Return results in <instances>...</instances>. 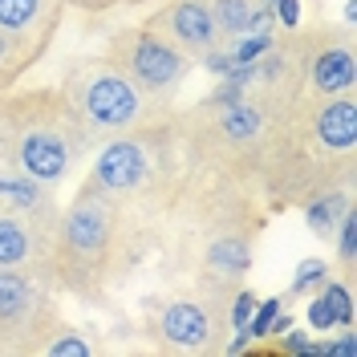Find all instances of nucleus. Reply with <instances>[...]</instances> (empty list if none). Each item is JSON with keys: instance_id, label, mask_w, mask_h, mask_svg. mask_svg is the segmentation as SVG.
<instances>
[{"instance_id": "2eb2a0df", "label": "nucleus", "mask_w": 357, "mask_h": 357, "mask_svg": "<svg viewBox=\"0 0 357 357\" xmlns=\"http://www.w3.org/2000/svg\"><path fill=\"white\" fill-rule=\"evenodd\" d=\"M29 256V231L17 220H0V268H13Z\"/></svg>"}, {"instance_id": "c85d7f7f", "label": "nucleus", "mask_w": 357, "mask_h": 357, "mask_svg": "<svg viewBox=\"0 0 357 357\" xmlns=\"http://www.w3.org/2000/svg\"><path fill=\"white\" fill-rule=\"evenodd\" d=\"M236 66V61H231V57H227V53H211V49H207V69H211V73H227V69Z\"/></svg>"}, {"instance_id": "39448f33", "label": "nucleus", "mask_w": 357, "mask_h": 357, "mask_svg": "<svg viewBox=\"0 0 357 357\" xmlns=\"http://www.w3.org/2000/svg\"><path fill=\"white\" fill-rule=\"evenodd\" d=\"M106 236H110V220L102 211L98 199H77L73 211L66 215V244L82 256H98L106 248Z\"/></svg>"}, {"instance_id": "7ed1b4c3", "label": "nucleus", "mask_w": 357, "mask_h": 357, "mask_svg": "<svg viewBox=\"0 0 357 357\" xmlns=\"http://www.w3.org/2000/svg\"><path fill=\"white\" fill-rule=\"evenodd\" d=\"M17 158H21V171L33 183H57L69 167V146L53 130H24Z\"/></svg>"}, {"instance_id": "f257e3e1", "label": "nucleus", "mask_w": 357, "mask_h": 357, "mask_svg": "<svg viewBox=\"0 0 357 357\" xmlns=\"http://www.w3.org/2000/svg\"><path fill=\"white\" fill-rule=\"evenodd\" d=\"M138 89L118 77V73H98L86 86V98H82V110L89 114L93 126H126L138 118Z\"/></svg>"}, {"instance_id": "a211bd4d", "label": "nucleus", "mask_w": 357, "mask_h": 357, "mask_svg": "<svg viewBox=\"0 0 357 357\" xmlns=\"http://www.w3.org/2000/svg\"><path fill=\"white\" fill-rule=\"evenodd\" d=\"M276 312H280V296H268L264 305H256L252 309V317H248V337H260L264 341L268 333H272V321H276Z\"/></svg>"}, {"instance_id": "b1692460", "label": "nucleus", "mask_w": 357, "mask_h": 357, "mask_svg": "<svg viewBox=\"0 0 357 357\" xmlns=\"http://www.w3.org/2000/svg\"><path fill=\"white\" fill-rule=\"evenodd\" d=\"M49 354H57V357H86L89 345L82 341V337H61V341H53V345H49Z\"/></svg>"}, {"instance_id": "aec40b11", "label": "nucleus", "mask_w": 357, "mask_h": 357, "mask_svg": "<svg viewBox=\"0 0 357 357\" xmlns=\"http://www.w3.org/2000/svg\"><path fill=\"white\" fill-rule=\"evenodd\" d=\"M325 276H329L325 260H305V264L296 268V276H292V292H309L312 284H321Z\"/></svg>"}, {"instance_id": "f3484780", "label": "nucleus", "mask_w": 357, "mask_h": 357, "mask_svg": "<svg viewBox=\"0 0 357 357\" xmlns=\"http://www.w3.org/2000/svg\"><path fill=\"white\" fill-rule=\"evenodd\" d=\"M248 244L244 240H220V244L211 248V256H207V264L220 268V272H244L248 268Z\"/></svg>"}, {"instance_id": "f03ea898", "label": "nucleus", "mask_w": 357, "mask_h": 357, "mask_svg": "<svg viewBox=\"0 0 357 357\" xmlns=\"http://www.w3.org/2000/svg\"><path fill=\"white\" fill-rule=\"evenodd\" d=\"M126 66H130L134 82L146 89H167L183 77V57H178L175 45L158 41L151 33H138L130 41V53H126Z\"/></svg>"}, {"instance_id": "cd10ccee", "label": "nucleus", "mask_w": 357, "mask_h": 357, "mask_svg": "<svg viewBox=\"0 0 357 357\" xmlns=\"http://www.w3.org/2000/svg\"><path fill=\"white\" fill-rule=\"evenodd\" d=\"M325 357H357V341H354V333L341 337V341H325Z\"/></svg>"}, {"instance_id": "ddd939ff", "label": "nucleus", "mask_w": 357, "mask_h": 357, "mask_svg": "<svg viewBox=\"0 0 357 357\" xmlns=\"http://www.w3.org/2000/svg\"><path fill=\"white\" fill-rule=\"evenodd\" d=\"M29 309V284H24L17 272L0 268V321H13Z\"/></svg>"}, {"instance_id": "6ab92c4d", "label": "nucleus", "mask_w": 357, "mask_h": 357, "mask_svg": "<svg viewBox=\"0 0 357 357\" xmlns=\"http://www.w3.org/2000/svg\"><path fill=\"white\" fill-rule=\"evenodd\" d=\"M268 49H272V37L248 33V41H240L236 49H231V53H227V57H231L236 66H244V61H256V57H260V53H268Z\"/></svg>"}, {"instance_id": "9b49d317", "label": "nucleus", "mask_w": 357, "mask_h": 357, "mask_svg": "<svg viewBox=\"0 0 357 357\" xmlns=\"http://www.w3.org/2000/svg\"><path fill=\"white\" fill-rule=\"evenodd\" d=\"M45 4L49 0H0V33H8V37L29 33L33 24L41 21Z\"/></svg>"}, {"instance_id": "1a4fd4ad", "label": "nucleus", "mask_w": 357, "mask_h": 357, "mask_svg": "<svg viewBox=\"0 0 357 357\" xmlns=\"http://www.w3.org/2000/svg\"><path fill=\"white\" fill-rule=\"evenodd\" d=\"M357 82V61L349 49H325V53H317V61H312V86L321 89V93H341V89H349Z\"/></svg>"}, {"instance_id": "dca6fc26", "label": "nucleus", "mask_w": 357, "mask_h": 357, "mask_svg": "<svg viewBox=\"0 0 357 357\" xmlns=\"http://www.w3.org/2000/svg\"><path fill=\"white\" fill-rule=\"evenodd\" d=\"M223 130L231 138H252V134H260V114L244 106V98H240V102L223 106Z\"/></svg>"}, {"instance_id": "4be33fe9", "label": "nucleus", "mask_w": 357, "mask_h": 357, "mask_svg": "<svg viewBox=\"0 0 357 357\" xmlns=\"http://www.w3.org/2000/svg\"><path fill=\"white\" fill-rule=\"evenodd\" d=\"M0 195H8L13 203H37V187H33V178H0Z\"/></svg>"}, {"instance_id": "0eeeda50", "label": "nucleus", "mask_w": 357, "mask_h": 357, "mask_svg": "<svg viewBox=\"0 0 357 357\" xmlns=\"http://www.w3.org/2000/svg\"><path fill=\"white\" fill-rule=\"evenodd\" d=\"M317 138L329 151H354V142H357V102L354 98L325 102V110L317 114Z\"/></svg>"}, {"instance_id": "20e7f679", "label": "nucleus", "mask_w": 357, "mask_h": 357, "mask_svg": "<svg viewBox=\"0 0 357 357\" xmlns=\"http://www.w3.org/2000/svg\"><path fill=\"white\" fill-rule=\"evenodd\" d=\"M142 175H146V155L134 142H110L93 162V178L110 191H130L142 183Z\"/></svg>"}, {"instance_id": "c756f323", "label": "nucleus", "mask_w": 357, "mask_h": 357, "mask_svg": "<svg viewBox=\"0 0 357 357\" xmlns=\"http://www.w3.org/2000/svg\"><path fill=\"white\" fill-rule=\"evenodd\" d=\"M244 345H248V333L240 329V337H231V345H227V354H244Z\"/></svg>"}, {"instance_id": "393cba45", "label": "nucleus", "mask_w": 357, "mask_h": 357, "mask_svg": "<svg viewBox=\"0 0 357 357\" xmlns=\"http://www.w3.org/2000/svg\"><path fill=\"white\" fill-rule=\"evenodd\" d=\"M272 8H276V17H280V24H289V29H296V21H301V0H268Z\"/></svg>"}, {"instance_id": "6e6552de", "label": "nucleus", "mask_w": 357, "mask_h": 357, "mask_svg": "<svg viewBox=\"0 0 357 357\" xmlns=\"http://www.w3.org/2000/svg\"><path fill=\"white\" fill-rule=\"evenodd\" d=\"M162 333L171 337L175 345L195 349V345H207V337H211V317H207V309L183 301V305H171L162 312Z\"/></svg>"}, {"instance_id": "412c9836", "label": "nucleus", "mask_w": 357, "mask_h": 357, "mask_svg": "<svg viewBox=\"0 0 357 357\" xmlns=\"http://www.w3.org/2000/svg\"><path fill=\"white\" fill-rule=\"evenodd\" d=\"M341 260L345 264H354V256H357V220H354V211L345 207V215H341Z\"/></svg>"}, {"instance_id": "bb28decb", "label": "nucleus", "mask_w": 357, "mask_h": 357, "mask_svg": "<svg viewBox=\"0 0 357 357\" xmlns=\"http://www.w3.org/2000/svg\"><path fill=\"white\" fill-rule=\"evenodd\" d=\"M280 337H284V341H280V349H284V354H305V357H309L312 341H309L305 333H301V329H296V333H292V329H284Z\"/></svg>"}, {"instance_id": "5701e85b", "label": "nucleus", "mask_w": 357, "mask_h": 357, "mask_svg": "<svg viewBox=\"0 0 357 357\" xmlns=\"http://www.w3.org/2000/svg\"><path fill=\"white\" fill-rule=\"evenodd\" d=\"M252 309H256V296L252 292H240L236 296V309H231V329L240 333V329H248V317H252Z\"/></svg>"}, {"instance_id": "f8f14e48", "label": "nucleus", "mask_w": 357, "mask_h": 357, "mask_svg": "<svg viewBox=\"0 0 357 357\" xmlns=\"http://www.w3.org/2000/svg\"><path fill=\"white\" fill-rule=\"evenodd\" d=\"M248 17H252V4H248V0H215V4H211L215 33H227V37L248 33Z\"/></svg>"}, {"instance_id": "9d476101", "label": "nucleus", "mask_w": 357, "mask_h": 357, "mask_svg": "<svg viewBox=\"0 0 357 357\" xmlns=\"http://www.w3.org/2000/svg\"><path fill=\"white\" fill-rule=\"evenodd\" d=\"M309 325L312 329H337V325H354V296L345 284H325L321 296L309 305Z\"/></svg>"}, {"instance_id": "423d86ee", "label": "nucleus", "mask_w": 357, "mask_h": 357, "mask_svg": "<svg viewBox=\"0 0 357 357\" xmlns=\"http://www.w3.org/2000/svg\"><path fill=\"white\" fill-rule=\"evenodd\" d=\"M171 37H175L183 49H195V53H207L215 45V21H211V8L199 4V0H178L175 8L162 17Z\"/></svg>"}, {"instance_id": "4468645a", "label": "nucleus", "mask_w": 357, "mask_h": 357, "mask_svg": "<svg viewBox=\"0 0 357 357\" xmlns=\"http://www.w3.org/2000/svg\"><path fill=\"white\" fill-rule=\"evenodd\" d=\"M345 207H349L345 195H321V199H312L309 211H305V215H309V227L317 231V236H329V231H333V223L345 215Z\"/></svg>"}, {"instance_id": "a878e982", "label": "nucleus", "mask_w": 357, "mask_h": 357, "mask_svg": "<svg viewBox=\"0 0 357 357\" xmlns=\"http://www.w3.org/2000/svg\"><path fill=\"white\" fill-rule=\"evenodd\" d=\"M17 73V57H13V37L8 33H0V77L8 82Z\"/></svg>"}]
</instances>
